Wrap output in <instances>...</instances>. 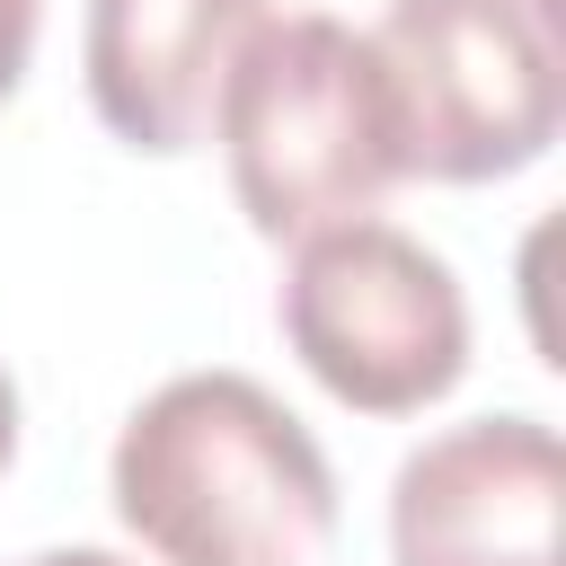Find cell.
Masks as SVG:
<instances>
[{
  "label": "cell",
  "mask_w": 566,
  "mask_h": 566,
  "mask_svg": "<svg viewBox=\"0 0 566 566\" xmlns=\"http://www.w3.org/2000/svg\"><path fill=\"white\" fill-rule=\"evenodd\" d=\"M256 27L265 0H88L80 71L97 124L133 150H195Z\"/></svg>",
  "instance_id": "8992f818"
},
{
  "label": "cell",
  "mask_w": 566,
  "mask_h": 566,
  "mask_svg": "<svg viewBox=\"0 0 566 566\" xmlns=\"http://www.w3.org/2000/svg\"><path fill=\"white\" fill-rule=\"evenodd\" d=\"M18 566H124L115 548H35V557H18Z\"/></svg>",
  "instance_id": "ba28073f"
},
{
  "label": "cell",
  "mask_w": 566,
  "mask_h": 566,
  "mask_svg": "<svg viewBox=\"0 0 566 566\" xmlns=\"http://www.w3.org/2000/svg\"><path fill=\"white\" fill-rule=\"evenodd\" d=\"M221 150L256 239H310L363 221L398 177V106L371 35L345 18H265L221 80Z\"/></svg>",
  "instance_id": "7a4b0ae2"
},
{
  "label": "cell",
  "mask_w": 566,
  "mask_h": 566,
  "mask_svg": "<svg viewBox=\"0 0 566 566\" xmlns=\"http://www.w3.org/2000/svg\"><path fill=\"white\" fill-rule=\"evenodd\" d=\"M398 566H566V460L539 416H469L389 478Z\"/></svg>",
  "instance_id": "5b68a950"
},
{
  "label": "cell",
  "mask_w": 566,
  "mask_h": 566,
  "mask_svg": "<svg viewBox=\"0 0 566 566\" xmlns=\"http://www.w3.org/2000/svg\"><path fill=\"white\" fill-rule=\"evenodd\" d=\"M9 451H18V389H9V371H0V469H9Z\"/></svg>",
  "instance_id": "9c48e42d"
},
{
  "label": "cell",
  "mask_w": 566,
  "mask_h": 566,
  "mask_svg": "<svg viewBox=\"0 0 566 566\" xmlns=\"http://www.w3.org/2000/svg\"><path fill=\"white\" fill-rule=\"evenodd\" d=\"M115 513L159 566H336L318 433L248 371H177L115 433Z\"/></svg>",
  "instance_id": "6da1fadb"
},
{
  "label": "cell",
  "mask_w": 566,
  "mask_h": 566,
  "mask_svg": "<svg viewBox=\"0 0 566 566\" xmlns=\"http://www.w3.org/2000/svg\"><path fill=\"white\" fill-rule=\"evenodd\" d=\"M283 336L301 371L363 416H416L469 371L460 274L371 212L301 239L283 283Z\"/></svg>",
  "instance_id": "277c9868"
},
{
  "label": "cell",
  "mask_w": 566,
  "mask_h": 566,
  "mask_svg": "<svg viewBox=\"0 0 566 566\" xmlns=\"http://www.w3.org/2000/svg\"><path fill=\"white\" fill-rule=\"evenodd\" d=\"M371 53L407 177L486 186L531 168L566 124L557 0H389Z\"/></svg>",
  "instance_id": "3957f363"
},
{
  "label": "cell",
  "mask_w": 566,
  "mask_h": 566,
  "mask_svg": "<svg viewBox=\"0 0 566 566\" xmlns=\"http://www.w3.org/2000/svg\"><path fill=\"white\" fill-rule=\"evenodd\" d=\"M35 9H44V0H0V97L27 80V53H35Z\"/></svg>",
  "instance_id": "52a82bcc"
}]
</instances>
